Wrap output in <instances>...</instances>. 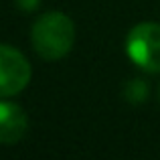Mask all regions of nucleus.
Returning a JSON list of instances; mask_svg holds the SVG:
<instances>
[{
    "mask_svg": "<svg viewBox=\"0 0 160 160\" xmlns=\"http://www.w3.org/2000/svg\"><path fill=\"white\" fill-rule=\"evenodd\" d=\"M31 41L35 51L47 61H57L71 51L75 41V24L59 10L45 12L31 28Z\"/></svg>",
    "mask_w": 160,
    "mask_h": 160,
    "instance_id": "nucleus-1",
    "label": "nucleus"
},
{
    "mask_svg": "<svg viewBox=\"0 0 160 160\" xmlns=\"http://www.w3.org/2000/svg\"><path fill=\"white\" fill-rule=\"evenodd\" d=\"M126 53L140 69L160 73V24L140 22L128 32Z\"/></svg>",
    "mask_w": 160,
    "mask_h": 160,
    "instance_id": "nucleus-2",
    "label": "nucleus"
},
{
    "mask_svg": "<svg viewBox=\"0 0 160 160\" xmlns=\"http://www.w3.org/2000/svg\"><path fill=\"white\" fill-rule=\"evenodd\" d=\"M31 63L18 49L0 45V98L16 95L31 81Z\"/></svg>",
    "mask_w": 160,
    "mask_h": 160,
    "instance_id": "nucleus-3",
    "label": "nucleus"
},
{
    "mask_svg": "<svg viewBox=\"0 0 160 160\" xmlns=\"http://www.w3.org/2000/svg\"><path fill=\"white\" fill-rule=\"evenodd\" d=\"M28 130V118L12 102H0V144H16Z\"/></svg>",
    "mask_w": 160,
    "mask_h": 160,
    "instance_id": "nucleus-4",
    "label": "nucleus"
},
{
    "mask_svg": "<svg viewBox=\"0 0 160 160\" xmlns=\"http://www.w3.org/2000/svg\"><path fill=\"white\" fill-rule=\"evenodd\" d=\"M124 98L130 103H142L148 98V83L144 79H130V81H126Z\"/></svg>",
    "mask_w": 160,
    "mask_h": 160,
    "instance_id": "nucleus-5",
    "label": "nucleus"
},
{
    "mask_svg": "<svg viewBox=\"0 0 160 160\" xmlns=\"http://www.w3.org/2000/svg\"><path fill=\"white\" fill-rule=\"evenodd\" d=\"M16 4H18V6L22 8V10L31 12V10H35V8H39L41 0H16Z\"/></svg>",
    "mask_w": 160,
    "mask_h": 160,
    "instance_id": "nucleus-6",
    "label": "nucleus"
}]
</instances>
